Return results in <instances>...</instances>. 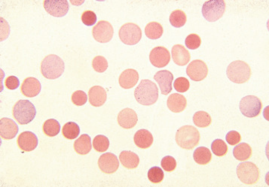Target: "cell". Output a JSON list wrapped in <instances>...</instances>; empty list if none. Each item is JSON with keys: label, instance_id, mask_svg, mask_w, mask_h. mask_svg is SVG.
I'll return each mask as SVG.
<instances>
[{"label": "cell", "instance_id": "cell-1", "mask_svg": "<svg viewBox=\"0 0 269 187\" xmlns=\"http://www.w3.org/2000/svg\"><path fill=\"white\" fill-rule=\"evenodd\" d=\"M135 99L140 105L149 106L153 105L158 99V88L150 80H142L134 90Z\"/></svg>", "mask_w": 269, "mask_h": 187}, {"label": "cell", "instance_id": "cell-2", "mask_svg": "<svg viewBox=\"0 0 269 187\" xmlns=\"http://www.w3.org/2000/svg\"><path fill=\"white\" fill-rule=\"evenodd\" d=\"M64 70V62L55 54L47 56L41 63V72L47 79L54 80L60 78Z\"/></svg>", "mask_w": 269, "mask_h": 187}, {"label": "cell", "instance_id": "cell-3", "mask_svg": "<svg viewBox=\"0 0 269 187\" xmlns=\"http://www.w3.org/2000/svg\"><path fill=\"white\" fill-rule=\"evenodd\" d=\"M201 135L199 130L193 126L180 128L176 133V141L181 148L192 150L199 144Z\"/></svg>", "mask_w": 269, "mask_h": 187}, {"label": "cell", "instance_id": "cell-4", "mask_svg": "<svg viewBox=\"0 0 269 187\" xmlns=\"http://www.w3.org/2000/svg\"><path fill=\"white\" fill-rule=\"evenodd\" d=\"M226 75L232 82L238 84H244L250 80L251 69L245 62L236 60L229 65Z\"/></svg>", "mask_w": 269, "mask_h": 187}, {"label": "cell", "instance_id": "cell-5", "mask_svg": "<svg viewBox=\"0 0 269 187\" xmlns=\"http://www.w3.org/2000/svg\"><path fill=\"white\" fill-rule=\"evenodd\" d=\"M14 117L21 125L31 123L36 115V109L34 105L29 100L18 101L13 108Z\"/></svg>", "mask_w": 269, "mask_h": 187}, {"label": "cell", "instance_id": "cell-6", "mask_svg": "<svg viewBox=\"0 0 269 187\" xmlns=\"http://www.w3.org/2000/svg\"><path fill=\"white\" fill-rule=\"evenodd\" d=\"M226 8V3L223 0L207 1L202 6V15L209 22H215L223 16Z\"/></svg>", "mask_w": 269, "mask_h": 187}, {"label": "cell", "instance_id": "cell-7", "mask_svg": "<svg viewBox=\"0 0 269 187\" xmlns=\"http://www.w3.org/2000/svg\"><path fill=\"white\" fill-rule=\"evenodd\" d=\"M237 174L239 180L245 184L252 185L259 180V170L253 162H241L237 168Z\"/></svg>", "mask_w": 269, "mask_h": 187}, {"label": "cell", "instance_id": "cell-8", "mask_svg": "<svg viewBox=\"0 0 269 187\" xmlns=\"http://www.w3.org/2000/svg\"><path fill=\"white\" fill-rule=\"evenodd\" d=\"M119 36L125 45H135L141 40L142 30L137 24L128 23L121 27Z\"/></svg>", "mask_w": 269, "mask_h": 187}, {"label": "cell", "instance_id": "cell-9", "mask_svg": "<svg viewBox=\"0 0 269 187\" xmlns=\"http://www.w3.org/2000/svg\"><path fill=\"white\" fill-rule=\"evenodd\" d=\"M262 104L260 99L255 96H247L242 98L239 108L243 115L249 118L257 117L262 111Z\"/></svg>", "mask_w": 269, "mask_h": 187}, {"label": "cell", "instance_id": "cell-10", "mask_svg": "<svg viewBox=\"0 0 269 187\" xmlns=\"http://www.w3.org/2000/svg\"><path fill=\"white\" fill-rule=\"evenodd\" d=\"M114 30L108 21H101L92 30L94 39L100 43H107L113 39Z\"/></svg>", "mask_w": 269, "mask_h": 187}, {"label": "cell", "instance_id": "cell-11", "mask_svg": "<svg viewBox=\"0 0 269 187\" xmlns=\"http://www.w3.org/2000/svg\"><path fill=\"white\" fill-rule=\"evenodd\" d=\"M187 74L193 81H203L208 75V66L202 60H193L187 66Z\"/></svg>", "mask_w": 269, "mask_h": 187}, {"label": "cell", "instance_id": "cell-12", "mask_svg": "<svg viewBox=\"0 0 269 187\" xmlns=\"http://www.w3.org/2000/svg\"><path fill=\"white\" fill-rule=\"evenodd\" d=\"M149 60L152 66L155 67H165L170 63V52L164 47H156L151 51L150 54H149Z\"/></svg>", "mask_w": 269, "mask_h": 187}, {"label": "cell", "instance_id": "cell-13", "mask_svg": "<svg viewBox=\"0 0 269 187\" xmlns=\"http://www.w3.org/2000/svg\"><path fill=\"white\" fill-rule=\"evenodd\" d=\"M44 8L49 15L56 18H61L67 14L69 6L66 0H48L44 1Z\"/></svg>", "mask_w": 269, "mask_h": 187}, {"label": "cell", "instance_id": "cell-14", "mask_svg": "<svg viewBox=\"0 0 269 187\" xmlns=\"http://www.w3.org/2000/svg\"><path fill=\"white\" fill-rule=\"evenodd\" d=\"M98 166L102 172L113 174L117 171L119 167V159L116 155L112 153H106L101 155L98 160Z\"/></svg>", "mask_w": 269, "mask_h": 187}, {"label": "cell", "instance_id": "cell-15", "mask_svg": "<svg viewBox=\"0 0 269 187\" xmlns=\"http://www.w3.org/2000/svg\"><path fill=\"white\" fill-rule=\"evenodd\" d=\"M18 147L23 151L30 152L34 150L37 147L39 144V140L37 136L30 131L22 132L18 136Z\"/></svg>", "mask_w": 269, "mask_h": 187}, {"label": "cell", "instance_id": "cell-16", "mask_svg": "<svg viewBox=\"0 0 269 187\" xmlns=\"http://www.w3.org/2000/svg\"><path fill=\"white\" fill-rule=\"evenodd\" d=\"M118 123L125 129H132L138 121L137 113L131 108H125L118 114Z\"/></svg>", "mask_w": 269, "mask_h": 187}, {"label": "cell", "instance_id": "cell-17", "mask_svg": "<svg viewBox=\"0 0 269 187\" xmlns=\"http://www.w3.org/2000/svg\"><path fill=\"white\" fill-rule=\"evenodd\" d=\"M154 79L159 84L160 90L163 95H168L172 91V83L173 75L167 70H161L157 72Z\"/></svg>", "mask_w": 269, "mask_h": 187}, {"label": "cell", "instance_id": "cell-18", "mask_svg": "<svg viewBox=\"0 0 269 187\" xmlns=\"http://www.w3.org/2000/svg\"><path fill=\"white\" fill-rule=\"evenodd\" d=\"M18 125L10 118H2L0 120V135L5 140H12L18 133Z\"/></svg>", "mask_w": 269, "mask_h": 187}, {"label": "cell", "instance_id": "cell-19", "mask_svg": "<svg viewBox=\"0 0 269 187\" xmlns=\"http://www.w3.org/2000/svg\"><path fill=\"white\" fill-rule=\"evenodd\" d=\"M41 89H42V86L39 80L33 77H30L23 81L22 85H21V93L27 97H36L40 93Z\"/></svg>", "mask_w": 269, "mask_h": 187}, {"label": "cell", "instance_id": "cell-20", "mask_svg": "<svg viewBox=\"0 0 269 187\" xmlns=\"http://www.w3.org/2000/svg\"><path fill=\"white\" fill-rule=\"evenodd\" d=\"M107 99V91L101 86H95L88 91V99L94 107H101L105 104Z\"/></svg>", "mask_w": 269, "mask_h": 187}, {"label": "cell", "instance_id": "cell-21", "mask_svg": "<svg viewBox=\"0 0 269 187\" xmlns=\"http://www.w3.org/2000/svg\"><path fill=\"white\" fill-rule=\"evenodd\" d=\"M139 81V74L135 69H128L119 76V85L124 89L133 88Z\"/></svg>", "mask_w": 269, "mask_h": 187}, {"label": "cell", "instance_id": "cell-22", "mask_svg": "<svg viewBox=\"0 0 269 187\" xmlns=\"http://www.w3.org/2000/svg\"><path fill=\"white\" fill-rule=\"evenodd\" d=\"M171 54L175 64L180 66L188 64L191 59V55L188 50L186 49L182 45H175L172 48Z\"/></svg>", "mask_w": 269, "mask_h": 187}, {"label": "cell", "instance_id": "cell-23", "mask_svg": "<svg viewBox=\"0 0 269 187\" xmlns=\"http://www.w3.org/2000/svg\"><path fill=\"white\" fill-rule=\"evenodd\" d=\"M167 105L172 112L181 113L187 108V100L183 95L173 93L167 99Z\"/></svg>", "mask_w": 269, "mask_h": 187}, {"label": "cell", "instance_id": "cell-24", "mask_svg": "<svg viewBox=\"0 0 269 187\" xmlns=\"http://www.w3.org/2000/svg\"><path fill=\"white\" fill-rule=\"evenodd\" d=\"M134 140L139 148L147 149L153 144L154 138L147 129H140L134 135Z\"/></svg>", "mask_w": 269, "mask_h": 187}, {"label": "cell", "instance_id": "cell-25", "mask_svg": "<svg viewBox=\"0 0 269 187\" xmlns=\"http://www.w3.org/2000/svg\"><path fill=\"white\" fill-rule=\"evenodd\" d=\"M119 160L125 168L134 169L140 164V158L134 152L125 150L119 155Z\"/></svg>", "mask_w": 269, "mask_h": 187}, {"label": "cell", "instance_id": "cell-26", "mask_svg": "<svg viewBox=\"0 0 269 187\" xmlns=\"http://www.w3.org/2000/svg\"><path fill=\"white\" fill-rule=\"evenodd\" d=\"M74 149L80 155H86L90 153L92 149L91 137L87 134L81 135L74 143Z\"/></svg>", "mask_w": 269, "mask_h": 187}, {"label": "cell", "instance_id": "cell-27", "mask_svg": "<svg viewBox=\"0 0 269 187\" xmlns=\"http://www.w3.org/2000/svg\"><path fill=\"white\" fill-rule=\"evenodd\" d=\"M193 158L196 163L199 165H207L212 159V154L208 147H198L193 153Z\"/></svg>", "mask_w": 269, "mask_h": 187}, {"label": "cell", "instance_id": "cell-28", "mask_svg": "<svg viewBox=\"0 0 269 187\" xmlns=\"http://www.w3.org/2000/svg\"><path fill=\"white\" fill-rule=\"evenodd\" d=\"M233 155L235 159L239 161H245L252 156V148L247 143L238 144L233 149Z\"/></svg>", "mask_w": 269, "mask_h": 187}, {"label": "cell", "instance_id": "cell-29", "mask_svg": "<svg viewBox=\"0 0 269 187\" xmlns=\"http://www.w3.org/2000/svg\"><path fill=\"white\" fill-rule=\"evenodd\" d=\"M163 33L164 29L161 24L155 21L149 23L145 27V34L149 39L155 40L160 39L162 36Z\"/></svg>", "mask_w": 269, "mask_h": 187}, {"label": "cell", "instance_id": "cell-30", "mask_svg": "<svg viewBox=\"0 0 269 187\" xmlns=\"http://www.w3.org/2000/svg\"><path fill=\"white\" fill-rule=\"evenodd\" d=\"M193 123L198 127L206 128L212 123V118L211 115L205 111H197L193 116Z\"/></svg>", "mask_w": 269, "mask_h": 187}, {"label": "cell", "instance_id": "cell-31", "mask_svg": "<svg viewBox=\"0 0 269 187\" xmlns=\"http://www.w3.org/2000/svg\"><path fill=\"white\" fill-rule=\"evenodd\" d=\"M80 128L78 124L74 122L66 123L63 126L62 134L66 139L72 140L76 138L79 135Z\"/></svg>", "mask_w": 269, "mask_h": 187}, {"label": "cell", "instance_id": "cell-32", "mask_svg": "<svg viewBox=\"0 0 269 187\" xmlns=\"http://www.w3.org/2000/svg\"><path fill=\"white\" fill-rule=\"evenodd\" d=\"M60 130V125L54 119L46 120L43 124V132L47 136L54 137L58 135Z\"/></svg>", "mask_w": 269, "mask_h": 187}, {"label": "cell", "instance_id": "cell-33", "mask_svg": "<svg viewBox=\"0 0 269 187\" xmlns=\"http://www.w3.org/2000/svg\"><path fill=\"white\" fill-rule=\"evenodd\" d=\"M187 18L185 12L182 10H175L170 14V22L173 27L181 28L187 23Z\"/></svg>", "mask_w": 269, "mask_h": 187}, {"label": "cell", "instance_id": "cell-34", "mask_svg": "<svg viewBox=\"0 0 269 187\" xmlns=\"http://www.w3.org/2000/svg\"><path fill=\"white\" fill-rule=\"evenodd\" d=\"M93 147L96 151L100 153L107 151L110 147V141L105 135H97L93 140Z\"/></svg>", "mask_w": 269, "mask_h": 187}, {"label": "cell", "instance_id": "cell-35", "mask_svg": "<svg viewBox=\"0 0 269 187\" xmlns=\"http://www.w3.org/2000/svg\"><path fill=\"white\" fill-rule=\"evenodd\" d=\"M211 150H212L214 155L221 157L227 153L228 146L223 140L216 139L213 141L212 144H211Z\"/></svg>", "mask_w": 269, "mask_h": 187}, {"label": "cell", "instance_id": "cell-36", "mask_svg": "<svg viewBox=\"0 0 269 187\" xmlns=\"http://www.w3.org/2000/svg\"><path fill=\"white\" fill-rule=\"evenodd\" d=\"M164 174L163 170L158 166L151 168L148 171V178L153 183H159L164 179Z\"/></svg>", "mask_w": 269, "mask_h": 187}, {"label": "cell", "instance_id": "cell-37", "mask_svg": "<svg viewBox=\"0 0 269 187\" xmlns=\"http://www.w3.org/2000/svg\"><path fill=\"white\" fill-rule=\"evenodd\" d=\"M92 67L94 70L96 71L97 72L102 73L105 72L108 68V62L105 57L102 56H97L93 59L92 61Z\"/></svg>", "mask_w": 269, "mask_h": 187}, {"label": "cell", "instance_id": "cell-38", "mask_svg": "<svg viewBox=\"0 0 269 187\" xmlns=\"http://www.w3.org/2000/svg\"><path fill=\"white\" fill-rule=\"evenodd\" d=\"M185 44L189 49H198L201 46L202 39L199 35L193 33V34H190L187 36L185 40Z\"/></svg>", "mask_w": 269, "mask_h": 187}, {"label": "cell", "instance_id": "cell-39", "mask_svg": "<svg viewBox=\"0 0 269 187\" xmlns=\"http://www.w3.org/2000/svg\"><path fill=\"white\" fill-rule=\"evenodd\" d=\"M173 87H174L175 90L179 93H186L190 89V81L187 78L181 77V78H178L177 79L175 80Z\"/></svg>", "mask_w": 269, "mask_h": 187}, {"label": "cell", "instance_id": "cell-40", "mask_svg": "<svg viewBox=\"0 0 269 187\" xmlns=\"http://www.w3.org/2000/svg\"><path fill=\"white\" fill-rule=\"evenodd\" d=\"M87 94L81 90H77L72 95V102L77 106H82L87 102Z\"/></svg>", "mask_w": 269, "mask_h": 187}, {"label": "cell", "instance_id": "cell-41", "mask_svg": "<svg viewBox=\"0 0 269 187\" xmlns=\"http://www.w3.org/2000/svg\"><path fill=\"white\" fill-rule=\"evenodd\" d=\"M161 164L163 169L167 172H171L176 168V161L173 156H167L163 158Z\"/></svg>", "mask_w": 269, "mask_h": 187}, {"label": "cell", "instance_id": "cell-42", "mask_svg": "<svg viewBox=\"0 0 269 187\" xmlns=\"http://www.w3.org/2000/svg\"><path fill=\"white\" fill-rule=\"evenodd\" d=\"M81 18L83 24L84 25L88 26V27L95 25L96 24L97 20H98L96 14L92 11H85V12H83Z\"/></svg>", "mask_w": 269, "mask_h": 187}, {"label": "cell", "instance_id": "cell-43", "mask_svg": "<svg viewBox=\"0 0 269 187\" xmlns=\"http://www.w3.org/2000/svg\"><path fill=\"white\" fill-rule=\"evenodd\" d=\"M226 140L228 144H230V145H236L241 141V136L239 132H237V131H230L226 135Z\"/></svg>", "mask_w": 269, "mask_h": 187}, {"label": "cell", "instance_id": "cell-44", "mask_svg": "<svg viewBox=\"0 0 269 187\" xmlns=\"http://www.w3.org/2000/svg\"><path fill=\"white\" fill-rule=\"evenodd\" d=\"M5 84L9 90H16L20 86L19 79L15 76L8 77L5 81Z\"/></svg>", "mask_w": 269, "mask_h": 187}]
</instances>
